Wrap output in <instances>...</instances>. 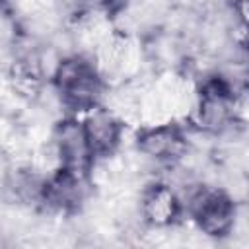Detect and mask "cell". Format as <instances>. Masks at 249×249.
I'll use <instances>...</instances> for the list:
<instances>
[{"label":"cell","instance_id":"9c48e42d","mask_svg":"<svg viewBox=\"0 0 249 249\" xmlns=\"http://www.w3.org/2000/svg\"><path fill=\"white\" fill-rule=\"evenodd\" d=\"M8 2H10V0H0V12H2V10L8 6Z\"/></svg>","mask_w":249,"mask_h":249},{"label":"cell","instance_id":"3957f363","mask_svg":"<svg viewBox=\"0 0 249 249\" xmlns=\"http://www.w3.org/2000/svg\"><path fill=\"white\" fill-rule=\"evenodd\" d=\"M183 216L208 237H226L233 231L237 222V204L233 196L220 187L204 183H189L179 191Z\"/></svg>","mask_w":249,"mask_h":249},{"label":"cell","instance_id":"ba28073f","mask_svg":"<svg viewBox=\"0 0 249 249\" xmlns=\"http://www.w3.org/2000/svg\"><path fill=\"white\" fill-rule=\"evenodd\" d=\"M89 181L91 179L72 175L64 169H53L45 175L39 206L54 214H74L88 198Z\"/></svg>","mask_w":249,"mask_h":249},{"label":"cell","instance_id":"6da1fadb","mask_svg":"<svg viewBox=\"0 0 249 249\" xmlns=\"http://www.w3.org/2000/svg\"><path fill=\"white\" fill-rule=\"evenodd\" d=\"M51 86L66 115H84L107 101V78L93 56L72 53L62 56L53 72Z\"/></svg>","mask_w":249,"mask_h":249},{"label":"cell","instance_id":"8992f818","mask_svg":"<svg viewBox=\"0 0 249 249\" xmlns=\"http://www.w3.org/2000/svg\"><path fill=\"white\" fill-rule=\"evenodd\" d=\"M80 119L95 161H109V158L117 156L124 142L126 121L105 103L80 115Z\"/></svg>","mask_w":249,"mask_h":249},{"label":"cell","instance_id":"277c9868","mask_svg":"<svg viewBox=\"0 0 249 249\" xmlns=\"http://www.w3.org/2000/svg\"><path fill=\"white\" fill-rule=\"evenodd\" d=\"M49 148L54 156L56 169H64L72 175L91 179L95 171V156L86 138L82 119L76 115H64L51 130Z\"/></svg>","mask_w":249,"mask_h":249},{"label":"cell","instance_id":"7a4b0ae2","mask_svg":"<svg viewBox=\"0 0 249 249\" xmlns=\"http://www.w3.org/2000/svg\"><path fill=\"white\" fill-rule=\"evenodd\" d=\"M243 93L237 84L228 76L212 74L206 76L196 91L191 105L193 126L208 136H224L241 124Z\"/></svg>","mask_w":249,"mask_h":249},{"label":"cell","instance_id":"5b68a950","mask_svg":"<svg viewBox=\"0 0 249 249\" xmlns=\"http://www.w3.org/2000/svg\"><path fill=\"white\" fill-rule=\"evenodd\" d=\"M134 144L138 154L154 165L175 167L187 156L189 134L177 121H156L138 128Z\"/></svg>","mask_w":249,"mask_h":249},{"label":"cell","instance_id":"52a82bcc","mask_svg":"<svg viewBox=\"0 0 249 249\" xmlns=\"http://www.w3.org/2000/svg\"><path fill=\"white\" fill-rule=\"evenodd\" d=\"M138 214L148 228H171L183 218V206L177 189L161 179L150 181L142 187L138 196Z\"/></svg>","mask_w":249,"mask_h":249}]
</instances>
